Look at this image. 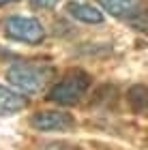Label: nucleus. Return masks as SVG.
<instances>
[{"instance_id": "20e7f679", "label": "nucleus", "mask_w": 148, "mask_h": 150, "mask_svg": "<svg viewBox=\"0 0 148 150\" xmlns=\"http://www.w3.org/2000/svg\"><path fill=\"white\" fill-rule=\"evenodd\" d=\"M30 127L37 129L41 133H67L75 127L73 116H69L67 112H37L30 118Z\"/></svg>"}, {"instance_id": "7ed1b4c3", "label": "nucleus", "mask_w": 148, "mask_h": 150, "mask_svg": "<svg viewBox=\"0 0 148 150\" xmlns=\"http://www.w3.org/2000/svg\"><path fill=\"white\" fill-rule=\"evenodd\" d=\"M2 32H4L6 39L19 41V43H28V45L41 43L43 37H45L41 22H37L32 17H22V15H13L9 19H4Z\"/></svg>"}, {"instance_id": "6e6552de", "label": "nucleus", "mask_w": 148, "mask_h": 150, "mask_svg": "<svg viewBox=\"0 0 148 150\" xmlns=\"http://www.w3.org/2000/svg\"><path fill=\"white\" fill-rule=\"evenodd\" d=\"M127 97L135 112H148V86H133Z\"/></svg>"}, {"instance_id": "423d86ee", "label": "nucleus", "mask_w": 148, "mask_h": 150, "mask_svg": "<svg viewBox=\"0 0 148 150\" xmlns=\"http://www.w3.org/2000/svg\"><path fill=\"white\" fill-rule=\"evenodd\" d=\"M26 105H28V99L24 97V92L19 94L6 86H0V116H13L26 110Z\"/></svg>"}, {"instance_id": "1a4fd4ad", "label": "nucleus", "mask_w": 148, "mask_h": 150, "mask_svg": "<svg viewBox=\"0 0 148 150\" xmlns=\"http://www.w3.org/2000/svg\"><path fill=\"white\" fill-rule=\"evenodd\" d=\"M58 4V0H30V6L37 11H50Z\"/></svg>"}, {"instance_id": "f257e3e1", "label": "nucleus", "mask_w": 148, "mask_h": 150, "mask_svg": "<svg viewBox=\"0 0 148 150\" xmlns=\"http://www.w3.org/2000/svg\"><path fill=\"white\" fill-rule=\"evenodd\" d=\"M54 77V69L47 64H35V62H15L6 69V79L13 88H17L24 94L41 92Z\"/></svg>"}, {"instance_id": "0eeeda50", "label": "nucleus", "mask_w": 148, "mask_h": 150, "mask_svg": "<svg viewBox=\"0 0 148 150\" xmlns=\"http://www.w3.org/2000/svg\"><path fill=\"white\" fill-rule=\"evenodd\" d=\"M67 13L73 19L84 22V24H101L103 22V13L99 9H95L92 4H86V2H69L67 4Z\"/></svg>"}, {"instance_id": "9d476101", "label": "nucleus", "mask_w": 148, "mask_h": 150, "mask_svg": "<svg viewBox=\"0 0 148 150\" xmlns=\"http://www.w3.org/2000/svg\"><path fill=\"white\" fill-rule=\"evenodd\" d=\"M11 2H15V0H0V6H4V4H11Z\"/></svg>"}, {"instance_id": "f03ea898", "label": "nucleus", "mask_w": 148, "mask_h": 150, "mask_svg": "<svg viewBox=\"0 0 148 150\" xmlns=\"http://www.w3.org/2000/svg\"><path fill=\"white\" fill-rule=\"evenodd\" d=\"M88 88H90V75L82 69H71L62 75V79L50 88L47 99L58 105H75L88 92Z\"/></svg>"}, {"instance_id": "39448f33", "label": "nucleus", "mask_w": 148, "mask_h": 150, "mask_svg": "<svg viewBox=\"0 0 148 150\" xmlns=\"http://www.w3.org/2000/svg\"><path fill=\"white\" fill-rule=\"evenodd\" d=\"M103 9L114 17H123V19H133L135 15L144 11L142 0H97Z\"/></svg>"}]
</instances>
